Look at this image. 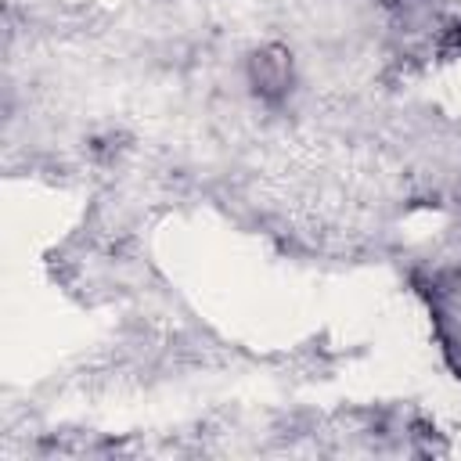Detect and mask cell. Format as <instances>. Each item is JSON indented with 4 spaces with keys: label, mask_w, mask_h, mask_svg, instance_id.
<instances>
[{
    "label": "cell",
    "mask_w": 461,
    "mask_h": 461,
    "mask_svg": "<svg viewBox=\"0 0 461 461\" xmlns=\"http://www.w3.org/2000/svg\"><path fill=\"white\" fill-rule=\"evenodd\" d=\"M450 40H454V43H457V47H461V29H457V32H454V36H450Z\"/></svg>",
    "instance_id": "1"
}]
</instances>
